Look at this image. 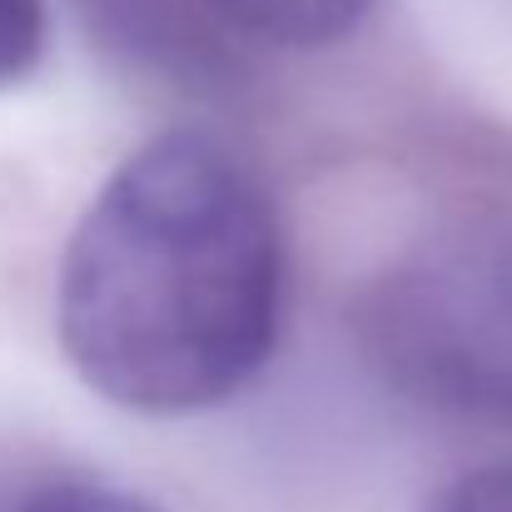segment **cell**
<instances>
[{
	"label": "cell",
	"instance_id": "52a82bcc",
	"mask_svg": "<svg viewBox=\"0 0 512 512\" xmlns=\"http://www.w3.org/2000/svg\"><path fill=\"white\" fill-rule=\"evenodd\" d=\"M428 512H512V463L498 468H478L468 478H458L453 488H443Z\"/></svg>",
	"mask_w": 512,
	"mask_h": 512
},
{
	"label": "cell",
	"instance_id": "6da1fadb",
	"mask_svg": "<svg viewBox=\"0 0 512 512\" xmlns=\"http://www.w3.org/2000/svg\"><path fill=\"white\" fill-rule=\"evenodd\" d=\"M284 224L229 145L170 130L120 160L55 284L70 368L115 408L179 418L234 398L284 324Z\"/></svg>",
	"mask_w": 512,
	"mask_h": 512
},
{
	"label": "cell",
	"instance_id": "7a4b0ae2",
	"mask_svg": "<svg viewBox=\"0 0 512 512\" xmlns=\"http://www.w3.org/2000/svg\"><path fill=\"white\" fill-rule=\"evenodd\" d=\"M353 339L413 408L512 428V204L463 209L388 259L353 304Z\"/></svg>",
	"mask_w": 512,
	"mask_h": 512
},
{
	"label": "cell",
	"instance_id": "277c9868",
	"mask_svg": "<svg viewBox=\"0 0 512 512\" xmlns=\"http://www.w3.org/2000/svg\"><path fill=\"white\" fill-rule=\"evenodd\" d=\"M254 45L319 50L353 35L373 0H214Z\"/></svg>",
	"mask_w": 512,
	"mask_h": 512
},
{
	"label": "cell",
	"instance_id": "8992f818",
	"mask_svg": "<svg viewBox=\"0 0 512 512\" xmlns=\"http://www.w3.org/2000/svg\"><path fill=\"white\" fill-rule=\"evenodd\" d=\"M10 512H160V508L135 498V493L105 488V483H50V488H35L30 498H20Z\"/></svg>",
	"mask_w": 512,
	"mask_h": 512
},
{
	"label": "cell",
	"instance_id": "3957f363",
	"mask_svg": "<svg viewBox=\"0 0 512 512\" xmlns=\"http://www.w3.org/2000/svg\"><path fill=\"white\" fill-rule=\"evenodd\" d=\"M85 30L130 70L219 95L244 75V45H254L214 0H75Z\"/></svg>",
	"mask_w": 512,
	"mask_h": 512
},
{
	"label": "cell",
	"instance_id": "5b68a950",
	"mask_svg": "<svg viewBox=\"0 0 512 512\" xmlns=\"http://www.w3.org/2000/svg\"><path fill=\"white\" fill-rule=\"evenodd\" d=\"M45 50V0H0V90L35 70Z\"/></svg>",
	"mask_w": 512,
	"mask_h": 512
}]
</instances>
